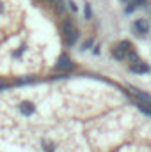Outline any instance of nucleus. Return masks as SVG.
<instances>
[{"label": "nucleus", "instance_id": "f257e3e1", "mask_svg": "<svg viewBox=\"0 0 151 152\" xmlns=\"http://www.w3.org/2000/svg\"><path fill=\"white\" fill-rule=\"evenodd\" d=\"M64 36H66V42H68L70 46H73V44L76 42L78 32H76V28L73 27L71 21H66V23H64Z\"/></svg>", "mask_w": 151, "mask_h": 152}, {"label": "nucleus", "instance_id": "f03ea898", "mask_svg": "<svg viewBox=\"0 0 151 152\" xmlns=\"http://www.w3.org/2000/svg\"><path fill=\"white\" fill-rule=\"evenodd\" d=\"M71 67H73L71 58H70L68 55H61L59 60H57V69H59V71H68V69H71Z\"/></svg>", "mask_w": 151, "mask_h": 152}, {"label": "nucleus", "instance_id": "7ed1b4c3", "mask_svg": "<svg viewBox=\"0 0 151 152\" xmlns=\"http://www.w3.org/2000/svg\"><path fill=\"white\" fill-rule=\"evenodd\" d=\"M20 112L23 115H32L36 112V106L30 101H23V103H20Z\"/></svg>", "mask_w": 151, "mask_h": 152}, {"label": "nucleus", "instance_id": "20e7f679", "mask_svg": "<svg viewBox=\"0 0 151 152\" xmlns=\"http://www.w3.org/2000/svg\"><path fill=\"white\" fill-rule=\"evenodd\" d=\"M133 28H135L141 36H144V34L148 32V28H150V27H148V21H146V20H135Z\"/></svg>", "mask_w": 151, "mask_h": 152}, {"label": "nucleus", "instance_id": "39448f33", "mask_svg": "<svg viewBox=\"0 0 151 152\" xmlns=\"http://www.w3.org/2000/svg\"><path fill=\"white\" fill-rule=\"evenodd\" d=\"M133 73H150L151 71V67L148 66V64H144V62H135V64H132V67H130Z\"/></svg>", "mask_w": 151, "mask_h": 152}, {"label": "nucleus", "instance_id": "423d86ee", "mask_svg": "<svg viewBox=\"0 0 151 152\" xmlns=\"http://www.w3.org/2000/svg\"><path fill=\"white\" fill-rule=\"evenodd\" d=\"M132 94H133L141 103H151V96L150 94H146V92H142V90H139V88H132Z\"/></svg>", "mask_w": 151, "mask_h": 152}, {"label": "nucleus", "instance_id": "0eeeda50", "mask_svg": "<svg viewBox=\"0 0 151 152\" xmlns=\"http://www.w3.org/2000/svg\"><path fill=\"white\" fill-rule=\"evenodd\" d=\"M43 151L44 152H55V143L53 142H48V140H43Z\"/></svg>", "mask_w": 151, "mask_h": 152}, {"label": "nucleus", "instance_id": "6e6552de", "mask_svg": "<svg viewBox=\"0 0 151 152\" xmlns=\"http://www.w3.org/2000/svg\"><path fill=\"white\" fill-rule=\"evenodd\" d=\"M117 50H121V51L128 53V51H130V42H128V41H123V42H119V44H117Z\"/></svg>", "mask_w": 151, "mask_h": 152}, {"label": "nucleus", "instance_id": "1a4fd4ad", "mask_svg": "<svg viewBox=\"0 0 151 152\" xmlns=\"http://www.w3.org/2000/svg\"><path fill=\"white\" fill-rule=\"evenodd\" d=\"M126 57V53L124 51H121V50H114V58H117V60H123Z\"/></svg>", "mask_w": 151, "mask_h": 152}, {"label": "nucleus", "instance_id": "9d476101", "mask_svg": "<svg viewBox=\"0 0 151 152\" xmlns=\"http://www.w3.org/2000/svg\"><path fill=\"white\" fill-rule=\"evenodd\" d=\"M128 58H130L132 62H137V60H139V55H137L135 51H128Z\"/></svg>", "mask_w": 151, "mask_h": 152}, {"label": "nucleus", "instance_id": "9b49d317", "mask_svg": "<svg viewBox=\"0 0 151 152\" xmlns=\"http://www.w3.org/2000/svg\"><path fill=\"white\" fill-rule=\"evenodd\" d=\"M93 42H94V41H93V39H87V41H85V42H84V44H82V50H89V48H91V46H93Z\"/></svg>", "mask_w": 151, "mask_h": 152}, {"label": "nucleus", "instance_id": "f8f14e48", "mask_svg": "<svg viewBox=\"0 0 151 152\" xmlns=\"http://www.w3.org/2000/svg\"><path fill=\"white\" fill-rule=\"evenodd\" d=\"M85 18H87V20L91 18V7H89L87 4H85Z\"/></svg>", "mask_w": 151, "mask_h": 152}, {"label": "nucleus", "instance_id": "ddd939ff", "mask_svg": "<svg viewBox=\"0 0 151 152\" xmlns=\"http://www.w3.org/2000/svg\"><path fill=\"white\" fill-rule=\"evenodd\" d=\"M68 5H70V9H71L73 12H75V11H76V5H75V4H73V2H71V0H68Z\"/></svg>", "mask_w": 151, "mask_h": 152}, {"label": "nucleus", "instance_id": "4468645a", "mask_svg": "<svg viewBox=\"0 0 151 152\" xmlns=\"http://www.w3.org/2000/svg\"><path fill=\"white\" fill-rule=\"evenodd\" d=\"M5 87H7V85H5V83H0V90H4V88H5Z\"/></svg>", "mask_w": 151, "mask_h": 152}, {"label": "nucleus", "instance_id": "2eb2a0df", "mask_svg": "<svg viewBox=\"0 0 151 152\" xmlns=\"http://www.w3.org/2000/svg\"><path fill=\"white\" fill-rule=\"evenodd\" d=\"M4 12V7H2V2H0V14Z\"/></svg>", "mask_w": 151, "mask_h": 152}, {"label": "nucleus", "instance_id": "dca6fc26", "mask_svg": "<svg viewBox=\"0 0 151 152\" xmlns=\"http://www.w3.org/2000/svg\"><path fill=\"white\" fill-rule=\"evenodd\" d=\"M123 2H130V0H123Z\"/></svg>", "mask_w": 151, "mask_h": 152}]
</instances>
